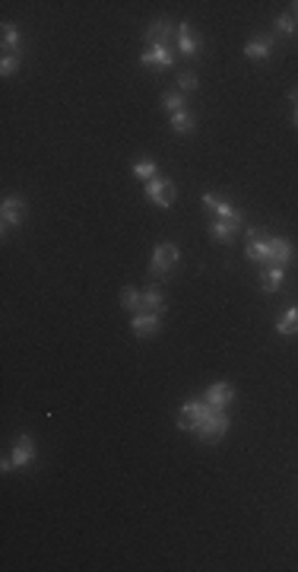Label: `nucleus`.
<instances>
[{"instance_id": "obj_1", "label": "nucleus", "mask_w": 298, "mask_h": 572, "mask_svg": "<svg viewBox=\"0 0 298 572\" xmlns=\"http://www.w3.org/2000/svg\"><path fill=\"white\" fill-rule=\"evenodd\" d=\"M168 38H172V23H152L146 29V48L140 54V67L146 70H168L175 64L172 58V45H168Z\"/></svg>"}, {"instance_id": "obj_2", "label": "nucleus", "mask_w": 298, "mask_h": 572, "mask_svg": "<svg viewBox=\"0 0 298 572\" xmlns=\"http://www.w3.org/2000/svg\"><path fill=\"white\" fill-rule=\"evenodd\" d=\"M213 410H216V407H209L203 398L184 401V404H181V410H178V429H184V432H197V426H200V423L207 420Z\"/></svg>"}, {"instance_id": "obj_3", "label": "nucleus", "mask_w": 298, "mask_h": 572, "mask_svg": "<svg viewBox=\"0 0 298 572\" xmlns=\"http://www.w3.org/2000/svg\"><path fill=\"white\" fill-rule=\"evenodd\" d=\"M143 194H146L149 203H156V207H162V210H168L175 203V197H178V188H175V181L172 178H165V175H156L152 181H146L143 185Z\"/></svg>"}, {"instance_id": "obj_4", "label": "nucleus", "mask_w": 298, "mask_h": 572, "mask_svg": "<svg viewBox=\"0 0 298 572\" xmlns=\"http://www.w3.org/2000/svg\"><path fill=\"white\" fill-rule=\"evenodd\" d=\"M245 255H247V261L261 264V267L273 264V251H270V235L263 233V229H247V245H245Z\"/></svg>"}, {"instance_id": "obj_5", "label": "nucleus", "mask_w": 298, "mask_h": 572, "mask_svg": "<svg viewBox=\"0 0 298 572\" xmlns=\"http://www.w3.org/2000/svg\"><path fill=\"white\" fill-rule=\"evenodd\" d=\"M181 261V251L178 245H172V242H162V245H156L152 249V261H149V271L156 274V277H162V274H172L175 271V264Z\"/></svg>"}, {"instance_id": "obj_6", "label": "nucleus", "mask_w": 298, "mask_h": 572, "mask_svg": "<svg viewBox=\"0 0 298 572\" xmlns=\"http://www.w3.org/2000/svg\"><path fill=\"white\" fill-rule=\"evenodd\" d=\"M225 432H229V414H225V410H213V414L197 426L194 436H200L203 442H219Z\"/></svg>"}, {"instance_id": "obj_7", "label": "nucleus", "mask_w": 298, "mask_h": 572, "mask_svg": "<svg viewBox=\"0 0 298 572\" xmlns=\"http://www.w3.org/2000/svg\"><path fill=\"white\" fill-rule=\"evenodd\" d=\"M0 219H3V229L19 226V223L26 219V201L23 197H16V194L3 197V203H0Z\"/></svg>"}, {"instance_id": "obj_8", "label": "nucleus", "mask_w": 298, "mask_h": 572, "mask_svg": "<svg viewBox=\"0 0 298 572\" xmlns=\"http://www.w3.org/2000/svg\"><path fill=\"white\" fill-rule=\"evenodd\" d=\"M175 42H178V51L184 54V58H194V54L200 51V35L194 32V26L191 23L175 26Z\"/></svg>"}, {"instance_id": "obj_9", "label": "nucleus", "mask_w": 298, "mask_h": 572, "mask_svg": "<svg viewBox=\"0 0 298 572\" xmlns=\"http://www.w3.org/2000/svg\"><path fill=\"white\" fill-rule=\"evenodd\" d=\"M130 328H134V334L140 340H149V337H156L159 328H162V315H156V312H140V315H134Z\"/></svg>"}, {"instance_id": "obj_10", "label": "nucleus", "mask_w": 298, "mask_h": 572, "mask_svg": "<svg viewBox=\"0 0 298 572\" xmlns=\"http://www.w3.org/2000/svg\"><path fill=\"white\" fill-rule=\"evenodd\" d=\"M203 401H207L209 407H216V410H225V407L235 401V388H231L229 382H213L207 388V394H203Z\"/></svg>"}, {"instance_id": "obj_11", "label": "nucleus", "mask_w": 298, "mask_h": 572, "mask_svg": "<svg viewBox=\"0 0 298 572\" xmlns=\"http://www.w3.org/2000/svg\"><path fill=\"white\" fill-rule=\"evenodd\" d=\"M270 251H273V264H279V267H289L295 261V245L283 235H270Z\"/></svg>"}, {"instance_id": "obj_12", "label": "nucleus", "mask_w": 298, "mask_h": 572, "mask_svg": "<svg viewBox=\"0 0 298 572\" xmlns=\"http://www.w3.org/2000/svg\"><path fill=\"white\" fill-rule=\"evenodd\" d=\"M10 458H13V464L19 467V471H23V467H29L32 461H35V442H32L29 436H19V439H16V445H13V455H10Z\"/></svg>"}, {"instance_id": "obj_13", "label": "nucleus", "mask_w": 298, "mask_h": 572, "mask_svg": "<svg viewBox=\"0 0 298 572\" xmlns=\"http://www.w3.org/2000/svg\"><path fill=\"white\" fill-rule=\"evenodd\" d=\"M283 280H286V267H279V264H267V267L261 271V289L263 293H279Z\"/></svg>"}, {"instance_id": "obj_14", "label": "nucleus", "mask_w": 298, "mask_h": 572, "mask_svg": "<svg viewBox=\"0 0 298 572\" xmlns=\"http://www.w3.org/2000/svg\"><path fill=\"white\" fill-rule=\"evenodd\" d=\"M203 207H207L209 213H216V219H238L241 217L229 201H222V197H216V194H203Z\"/></svg>"}, {"instance_id": "obj_15", "label": "nucleus", "mask_w": 298, "mask_h": 572, "mask_svg": "<svg viewBox=\"0 0 298 572\" xmlns=\"http://www.w3.org/2000/svg\"><path fill=\"white\" fill-rule=\"evenodd\" d=\"M241 223H245L241 217L238 219H216V223L209 226V233H213V239L216 242H225V245H229V242L235 239V233L241 229Z\"/></svg>"}, {"instance_id": "obj_16", "label": "nucleus", "mask_w": 298, "mask_h": 572, "mask_svg": "<svg viewBox=\"0 0 298 572\" xmlns=\"http://www.w3.org/2000/svg\"><path fill=\"white\" fill-rule=\"evenodd\" d=\"M273 54V38L263 35V38H251L245 45V58L247 60H267Z\"/></svg>"}, {"instance_id": "obj_17", "label": "nucleus", "mask_w": 298, "mask_h": 572, "mask_svg": "<svg viewBox=\"0 0 298 572\" xmlns=\"http://www.w3.org/2000/svg\"><path fill=\"white\" fill-rule=\"evenodd\" d=\"M276 331L283 334V337H295L298 334V305H289L283 315L276 318Z\"/></svg>"}, {"instance_id": "obj_18", "label": "nucleus", "mask_w": 298, "mask_h": 572, "mask_svg": "<svg viewBox=\"0 0 298 572\" xmlns=\"http://www.w3.org/2000/svg\"><path fill=\"white\" fill-rule=\"evenodd\" d=\"M121 305H124V312H134V315L146 312V302H143V293L137 286H127L124 293H121Z\"/></svg>"}, {"instance_id": "obj_19", "label": "nucleus", "mask_w": 298, "mask_h": 572, "mask_svg": "<svg viewBox=\"0 0 298 572\" xmlns=\"http://www.w3.org/2000/svg\"><path fill=\"white\" fill-rule=\"evenodd\" d=\"M3 54H19V45H23V35H19V26H13V23H3Z\"/></svg>"}, {"instance_id": "obj_20", "label": "nucleus", "mask_w": 298, "mask_h": 572, "mask_svg": "<svg viewBox=\"0 0 298 572\" xmlns=\"http://www.w3.org/2000/svg\"><path fill=\"white\" fill-rule=\"evenodd\" d=\"M168 118H172V131H175V134H191V131L197 128V118L187 112V108H184V112L168 115Z\"/></svg>"}, {"instance_id": "obj_21", "label": "nucleus", "mask_w": 298, "mask_h": 572, "mask_svg": "<svg viewBox=\"0 0 298 572\" xmlns=\"http://www.w3.org/2000/svg\"><path fill=\"white\" fill-rule=\"evenodd\" d=\"M143 302H146V312H156V315L165 312V293L159 286H149L146 293H143Z\"/></svg>"}, {"instance_id": "obj_22", "label": "nucleus", "mask_w": 298, "mask_h": 572, "mask_svg": "<svg viewBox=\"0 0 298 572\" xmlns=\"http://www.w3.org/2000/svg\"><path fill=\"white\" fill-rule=\"evenodd\" d=\"M134 175L143 181V185H146V181H152L159 175V169H156V162H152V159H140V162H134Z\"/></svg>"}, {"instance_id": "obj_23", "label": "nucleus", "mask_w": 298, "mask_h": 572, "mask_svg": "<svg viewBox=\"0 0 298 572\" xmlns=\"http://www.w3.org/2000/svg\"><path fill=\"white\" fill-rule=\"evenodd\" d=\"M162 106H165V112H168V115L184 112V108H187L184 92H165V96H162Z\"/></svg>"}, {"instance_id": "obj_24", "label": "nucleus", "mask_w": 298, "mask_h": 572, "mask_svg": "<svg viewBox=\"0 0 298 572\" xmlns=\"http://www.w3.org/2000/svg\"><path fill=\"white\" fill-rule=\"evenodd\" d=\"M19 67H23V58H19V54H3V58H0V74L3 76H13Z\"/></svg>"}, {"instance_id": "obj_25", "label": "nucleus", "mask_w": 298, "mask_h": 572, "mask_svg": "<svg viewBox=\"0 0 298 572\" xmlns=\"http://www.w3.org/2000/svg\"><path fill=\"white\" fill-rule=\"evenodd\" d=\"M276 32H279V35H295V19H292L289 13H283L276 19Z\"/></svg>"}, {"instance_id": "obj_26", "label": "nucleus", "mask_w": 298, "mask_h": 572, "mask_svg": "<svg viewBox=\"0 0 298 572\" xmlns=\"http://www.w3.org/2000/svg\"><path fill=\"white\" fill-rule=\"evenodd\" d=\"M178 83H181V90H184V92L200 90V80H197L194 74H181V76H178Z\"/></svg>"}, {"instance_id": "obj_27", "label": "nucleus", "mask_w": 298, "mask_h": 572, "mask_svg": "<svg viewBox=\"0 0 298 572\" xmlns=\"http://www.w3.org/2000/svg\"><path fill=\"white\" fill-rule=\"evenodd\" d=\"M13 458H3V461H0V471H3V474H10V471H13Z\"/></svg>"}, {"instance_id": "obj_28", "label": "nucleus", "mask_w": 298, "mask_h": 572, "mask_svg": "<svg viewBox=\"0 0 298 572\" xmlns=\"http://www.w3.org/2000/svg\"><path fill=\"white\" fill-rule=\"evenodd\" d=\"M289 99H292V102H295V106H298V90H292V92H289Z\"/></svg>"}, {"instance_id": "obj_29", "label": "nucleus", "mask_w": 298, "mask_h": 572, "mask_svg": "<svg viewBox=\"0 0 298 572\" xmlns=\"http://www.w3.org/2000/svg\"><path fill=\"white\" fill-rule=\"evenodd\" d=\"M292 124H295V128H298V106H295V115H292Z\"/></svg>"}, {"instance_id": "obj_30", "label": "nucleus", "mask_w": 298, "mask_h": 572, "mask_svg": "<svg viewBox=\"0 0 298 572\" xmlns=\"http://www.w3.org/2000/svg\"><path fill=\"white\" fill-rule=\"evenodd\" d=\"M292 7H295V16H298V3H292Z\"/></svg>"}]
</instances>
